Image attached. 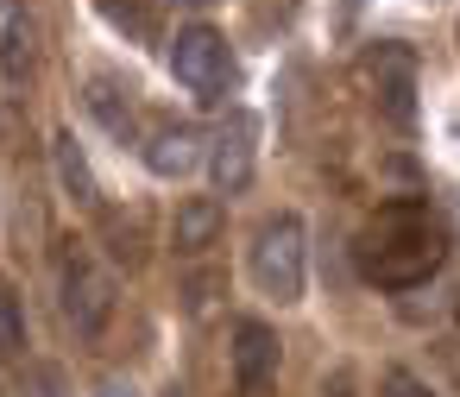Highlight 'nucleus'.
Returning a JSON list of instances; mask_svg holds the SVG:
<instances>
[{"label": "nucleus", "instance_id": "nucleus-1", "mask_svg": "<svg viewBox=\"0 0 460 397\" xmlns=\"http://www.w3.org/2000/svg\"><path fill=\"white\" fill-rule=\"evenodd\" d=\"M353 259H359L366 284L416 290V284H429L447 265V227L435 221V208L422 196H397V202H378V215L366 221Z\"/></svg>", "mask_w": 460, "mask_h": 397}, {"label": "nucleus", "instance_id": "nucleus-2", "mask_svg": "<svg viewBox=\"0 0 460 397\" xmlns=\"http://www.w3.org/2000/svg\"><path fill=\"white\" fill-rule=\"evenodd\" d=\"M246 271H252V290L271 296L278 309L303 303V284H309V227H303V215H290V208L271 215L246 246Z\"/></svg>", "mask_w": 460, "mask_h": 397}, {"label": "nucleus", "instance_id": "nucleus-3", "mask_svg": "<svg viewBox=\"0 0 460 397\" xmlns=\"http://www.w3.org/2000/svg\"><path fill=\"white\" fill-rule=\"evenodd\" d=\"M58 290H64V322L76 328V340H102L114 309H120V284L89 252H70L64 271H58Z\"/></svg>", "mask_w": 460, "mask_h": 397}, {"label": "nucleus", "instance_id": "nucleus-4", "mask_svg": "<svg viewBox=\"0 0 460 397\" xmlns=\"http://www.w3.org/2000/svg\"><path fill=\"white\" fill-rule=\"evenodd\" d=\"M164 57H171V76H177L183 89H196L202 101H221L227 76H234V57H227V39H221L215 26H183Z\"/></svg>", "mask_w": 460, "mask_h": 397}, {"label": "nucleus", "instance_id": "nucleus-5", "mask_svg": "<svg viewBox=\"0 0 460 397\" xmlns=\"http://www.w3.org/2000/svg\"><path fill=\"white\" fill-rule=\"evenodd\" d=\"M366 76H372L378 114H385L397 133H410V127H416V57H410L403 45H378V51L366 57Z\"/></svg>", "mask_w": 460, "mask_h": 397}, {"label": "nucleus", "instance_id": "nucleus-6", "mask_svg": "<svg viewBox=\"0 0 460 397\" xmlns=\"http://www.w3.org/2000/svg\"><path fill=\"white\" fill-rule=\"evenodd\" d=\"M208 177H215V190L221 196H240L246 183H252V164H259V120L252 114H234L215 139H208Z\"/></svg>", "mask_w": 460, "mask_h": 397}, {"label": "nucleus", "instance_id": "nucleus-7", "mask_svg": "<svg viewBox=\"0 0 460 397\" xmlns=\"http://www.w3.org/2000/svg\"><path fill=\"white\" fill-rule=\"evenodd\" d=\"M227 366H234V384L246 397H259L278 378V328L259 322V315H240L234 334H227Z\"/></svg>", "mask_w": 460, "mask_h": 397}, {"label": "nucleus", "instance_id": "nucleus-8", "mask_svg": "<svg viewBox=\"0 0 460 397\" xmlns=\"http://www.w3.org/2000/svg\"><path fill=\"white\" fill-rule=\"evenodd\" d=\"M202 152H208V139H202L190 120H158V127L146 133V146H139V158H146L152 177H183V171L202 164Z\"/></svg>", "mask_w": 460, "mask_h": 397}, {"label": "nucleus", "instance_id": "nucleus-9", "mask_svg": "<svg viewBox=\"0 0 460 397\" xmlns=\"http://www.w3.org/2000/svg\"><path fill=\"white\" fill-rule=\"evenodd\" d=\"M221 227H227L221 196H183L177 215H171V246H177V259H202V252L221 240Z\"/></svg>", "mask_w": 460, "mask_h": 397}, {"label": "nucleus", "instance_id": "nucleus-10", "mask_svg": "<svg viewBox=\"0 0 460 397\" xmlns=\"http://www.w3.org/2000/svg\"><path fill=\"white\" fill-rule=\"evenodd\" d=\"M83 114L127 152V146H139V120H133V101H127V89L114 83V76H89L83 83Z\"/></svg>", "mask_w": 460, "mask_h": 397}, {"label": "nucleus", "instance_id": "nucleus-11", "mask_svg": "<svg viewBox=\"0 0 460 397\" xmlns=\"http://www.w3.org/2000/svg\"><path fill=\"white\" fill-rule=\"evenodd\" d=\"M51 164H58V183H64V196L76 208H102V183H95V171H89V158H83V146H76L70 127L51 133Z\"/></svg>", "mask_w": 460, "mask_h": 397}, {"label": "nucleus", "instance_id": "nucleus-12", "mask_svg": "<svg viewBox=\"0 0 460 397\" xmlns=\"http://www.w3.org/2000/svg\"><path fill=\"white\" fill-rule=\"evenodd\" d=\"M0 359H26V303L0 278Z\"/></svg>", "mask_w": 460, "mask_h": 397}, {"label": "nucleus", "instance_id": "nucleus-13", "mask_svg": "<svg viewBox=\"0 0 460 397\" xmlns=\"http://www.w3.org/2000/svg\"><path fill=\"white\" fill-rule=\"evenodd\" d=\"M0 76H7V83H26L32 76V32L26 26L0 32Z\"/></svg>", "mask_w": 460, "mask_h": 397}, {"label": "nucleus", "instance_id": "nucleus-14", "mask_svg": "<svg viewBox=\"0 0 460 397\" xmlns=\"http://www.w3.org/2000/svg\"><path fill=\"white\" fill-rule=\"evenodd\" d=\"M378 397H435V384L416 378L410 366H385V372H378Z\"/></svg>", "mask_w": 460, "mask_h": 397}, {"label": "nucleus", "instance_id": "nucleus-15", "mask_svg": "<svg viewBox=\"0 0 460 397\" xmlns=\"http://www.w3.org/2000/svg\"><path fill=\"white\" fill-rule=\"evenodd\" d=\"M102 13H108V26H120V32H133V39H152V20H146L139 0H102Z\"/></svg>", "mask_w": 460, "mask_h": 397}, {"label": "nucleus", "instance_id": "nucleus-16", "mask_svg": "<svg viewBox=\"0 0 460 397\" xmlns=\"http://www.w3.org/2000/svg\"><path fill=\"white\" fill-rule=\"evenodd\" d=\"M322 397H353V366H334L322 378Z\"/></svg>", "mask_w": 460, "mask_h": 397}, {"label": "nucleus", "instance_id": "nucleus-17", "mask_svg": "<svg viewBox=\"0 0 460 397\" xmlns=\"http://www.w3.org/2000/svg\"><path fill=\"white\" fill-rule=\"evenodd\" d=\"M164 7H190V13H202V7H215V0H164Z\"/></svg>", "mask_w": 460, "mask_h": 397}]
</instances>
